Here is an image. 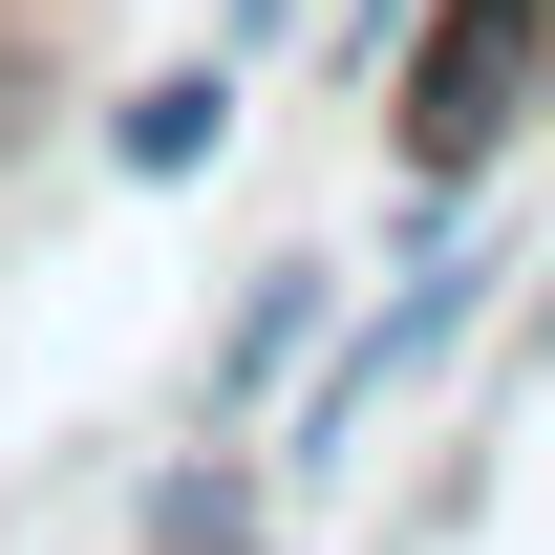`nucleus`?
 <instances>
[{"instance_id":"2","label":"nucleus","mask_w":555,"mask_h":555,"mask_svg":"<svg viewBox=\"0 0 555 555\" xmlns=\"http://www.w3.org/2000/svg\"><path fill=\"white\" fill-rule=\"evenodd\" d=\"M491 278H513V257H491V235H449V257L385 278V321H343V343L299 363V470H343L363 427H385V385H427V363L470 343V321H491Z\"/></svg>"},{"instance_id":"1","label":"nucleus","mask_w":555,"mask_h":555,"mask_svg":"<svg viewBox=\"0 0 555 555\" xmlns=\"http://www.w3.org/2000/svg\"><path fill=\"white\" fill-rule=\"evenodd\" d=\"M385 107H406V171H427V193H470L491 150H513V129L555 107V43H534V0H449V22L406 43V86H385Z\"/></svg>"},{"instance_id":"3","label":"nucleus","mask_w":555,"mask_h":555,"mask_svg":"<svg viewBox=\"0 0 555 555\" xmlns=\"http://www.w3.org/2000/svg\"><path fill=\"white\" fill-rule=\"evenodd\" d=\"M214 129H235V43H214V65H171V86H129V107H107V150H129V171H214Z\"/></svg>"},{"instance_id":"4","label":"nucleus","mask_w":555,"mask_h":555,"mask_svg":"<svg viewBox=\"0 0 555 555\" xmlns=\"http://www.w3.org/2000/svg\"><path fill=\"white\" fill-rule=\"evenodd\" d=\"M299 343H321V257H278L257 299H235V343H214V406H257V385H278Z\"/></svg>"},{"instance_id":"5","label":"nucleus","mask_w":555,"mask_h":555,"mask_svg":"<svg viewBox=\"0 0 555 555\" xmlns=\"http://www.w3.org/2000/svg\"><path fill=\"white\" fill-rule=\"evenodd\" d=\"M278 22H299V0H235V43H278Z\"/></svg>"}]
</instances>
